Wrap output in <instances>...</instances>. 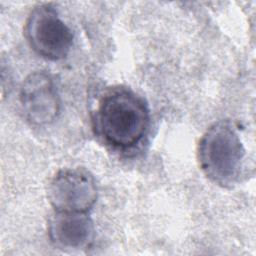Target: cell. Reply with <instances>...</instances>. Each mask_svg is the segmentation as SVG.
<instances>
[{
    "mask_svg": "<svg viewBox=\"0 0 256 256\" xmlns=\"http://www.w3.org/2000/svg\"><path fill=\"white\" fill-rule=\"evenodd\" d=\"M94 121L98 134L108 145L125 150L135 147L145 137L150 115L140 96L118 87L101 97Z\"/></svg>",
    "mask_w": 256,
    "mask_h": 256,
    "instance_id": "obj_1",
    "label": "cell"
},
{
    "mask_svg": "<svg viewBox=\"0 0 256 256\" xmlns=\"http://www.w3.org/2000/svg\"><path fill=\"white\" fill-rule=\"evenodd\" d=\"M244 158V145L237 129L229 121L213 124L199 142L198 160L203 173L222 187L236 183L242 172Z\"/></svg>",
    "mask_w": 256,
    "mask_h": 256,
    "instance_id": "obj_2",
    "label": "cell"
},
{
    "mask_svg": "<svg viewBox=\"0 0 256 256\" xmlns=\"http://www.w3.org/2000/svg\"><path fill=\"white\" fill-rule=\"evenodd\" d=\"M25 35L38 55L53 61L64 59L73 43L71 29L50 4L39 5L31 11L26 21Z\"/></svg>",
    "mask_w": 256,
    "mask_h": 256,
    "instance_id": "obj_3",
    "label": "cell"
},
{
    "mask_svg": "<svg viewBox=\"0 0 256 256\" xmlns=\"http://www.w3.org/2000/svg\"><path fill=\"white\" fill-rule=\"evenodd\" d=\"M48 198L56 212L87 213L98 198L96 181L83 169L61 170L49 185Z\"/></svg>",
    "mask_w": 256,
    "mask_h": 256,
    "instance_id": "obj_4",
    "label": "cell"
},
{
    "mask_svg": "<svg viewBox=\"0 0 256 256\" xmlns=\"http://www.w3.org/2000/svg\"><path fill=\"white\" fill-rule=\"evenodd\" d=\"M20 102L26 119L33 125L52 123L60 112V97L53 77L43 71L30 74L24 81Z\"/></svg>",
    "mask_w": 256,
    "mask_h": 256,
    "instance_id": "obj_5",
    "label": "cell"
},
{
    "mask_svg": "<svg viewBox=\"0 0 256 256\" xmlns=\"http://www.w3.org/2000/svg\"><path fill=\"white\" fill-rule=\"evenodd\" d=\"M48 233L53 244L63 249L89 248L95 237L94 225L87 213L55 211L49 220Z\"/></svg>",
    "mask_w": 256,
    "mask_h": 256,
    "instance_id": "obj_6",
    "label": "cell"
}]
</instances>
